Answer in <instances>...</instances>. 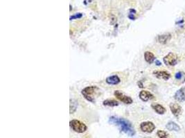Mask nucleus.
<instances>
[{
  "label": "nucleus",
  "mask_w": 185,
  "mask_h": 138,
  "mask_svg": "<svg viewBox=\"0 0 185 138\" xmlns=\"http://www.w3.org/2000/svg\"><path fill=\"white\" fill-rule=\"evenodd\" d=\"M109 122L116 125L121 131L124 132L125 133H126L129 136H134L135 135V131L132 124L126 119L112 116L109 119Z\"/></svg>",
  "instance_id": "1"
},
{
  "label": "nucleus",
  "mask_w": 185,
  "mask_h": 138,
  "mask_svg": "<svg viewBox=\"0 0 185 138\" xmlns=\"http://www.w3.org/2000/svg\"><path fill=\"white\" fill-rule=\"evenodd\" d=\"M99 88L96 86H90L86 87L82 90V95L86 100L94 103L95 101V98L99 93Z\"/></svg>",
  "instance_id": "2"
},
{
  "label": "nucleus",
  "mask_w": 185,
  "mask_h": 138,
  "mask_svg": "<svg viewBox=\"0 0 185 138\" xmlns=\"http://www.w3.org/2000/svg\"><path fill=\"white\" fill-rule=\"evenodd\" d=\"M69 125L72 130H74L75 132L79 133H84L87 130V126L84 123L79 120H77V119H73V120L70 121Z\"/></svg>",
  "instance_id": "3"
},
{
  "label": "nucleus",
  "mask_w": 185,
  "mask_h": 138,
  "mask_svg": "<svg viewBox=\"0 0 185 138\" xmlns=\"http://www.w3.org/2000/svg\"><path fill=\"white\" fill-rule=\"evenodd\" d=\"M164 63L167 66H175L178 64V57L175 53H169L164 57Z\"/></svg>",
  "instance_id": "4"
},
{
  "label": "nucleus",
  "mask_w": 185,
  "mask_h": 138,
  "mask_svg": "<svg viewBox=\"0 0 185 138\" xmlns=\"http://www.w3.org/2000/svg\"><path fill=\"white\" fill-rule=\"evenodd\" d=\"M114 95H115V97L117 99H119V100L123 101L124 103L126 104H130L132 103V99L128 97V96L125 95L121 91L115 90L114 91Z\"/></svg>",
  "instance_id": "5"
},
{
  "label": "nucleus",
  "mask_w": 185,
  "mask_h": 138,
  "mask_svg": "<svg viewBox=\"0 0 185 138\" xmlns=\"http://www.w3.org/2000/svg\"><path fill=\"white\" fill-rule=\"evenodd\" d=\"M140 129L143 132L152 133L155 129V124L151 122H144L140 124Z\"/></svg>",
  "instance_id": "6"
},
{
  "label": "nucleus",
  "mask_w": 185,
  "mask_h": 138,
  "mask_svg": "<svg viewBox=\"0 0 185 138\" xmlns=\"http://www.w3.org/2000/svg\"><path fill=\"white\" fill-rule=\"evenodd\" d=\"M169 106H170V109L173 115L176 117V118H178L182 113L181 106L176 103H171Z\"/></svg>",
  "instance_id": "7"
},
{
  "label": "nucleus",
  "mask_w": 185,
  "mask_h": 138,
  "mask_svg": "<svg viewBox=\"0 0 185 138\" xmlns=\"http://www.w3.org/2000/svg\"><path fill=\"white\" fill-rule=\"evenodd\" d=\"M174 98L179 102H182L185 101V87L179 89L174 95Z\"/></svg>",
  "instance_id": "8"
},
{
  "label": "nucleus",
  "mask_w": 185,
  "mask_h": 138,
  "mask_svg": "<svg viewBox=\"0 0 185 138\" xmlns=\"http://www.w3.org/2000/svg\"><path fill=\"white\" fill-rule=\"evenodd\" d=\"M153 75L155 76L158 78V79H161L164 80H168L170 79L171 75L169 73L166 71H156L153 72Z\"/></svg>",
  "instance_id": "9"
},
{
  "label": "nucleus",
  "mask_w": 185,
  "mask_h": 138,
  "mask_svg": "<svg viewBox=\"0 0 185 138\" xmlns=\"http://www.w3.org/2000/svg\"><path fill=\"white\" fill-rule=\"evenodd\" d=\"M139 98L144 101H147L150 100L154 99V95L152 93L146 90H142L139 93Z\"/></svg>",
  "instance_id": "10"
},
{
  "label": "nucleus",
  "mask_w": 185,
  "mask_h": 138,
  "mask_svg": "<svg viewBox=\"0 0 185 138\" xmlns=\"http://www.w3.org/2000/svg\"><path fill=\"white\" fill-rule=\"evenodd\" d=\"M120 82H121L120 78L117 76V75H113V76L107 77L106 79V82L108 83V84H110V85H117L119 84Z\"/></svg>",
  "instance_id": "11"
},
{
  "label": "nucleus",
  "mask_w": 185,
  "mask_h": 138,
  "mask_svg": "<svg viewBox=\"0 0 185 138\" xmlns=\"http://www.w3.org/2000/svg\"><path fill=\"white\" fill-rule=\"evenodd\" d=\"M152 108L156 113L160 115H163L166 113V108L159 104H153Z\"/></svg>",
  "instance_id": "12"
},
{
  "label": "nucleus",
  "mask_w": 185,
  "mask_h": 138,
  "mask_svg": "<svg viewBox=\"0 0 185 138\" xmlns=\"http://www.w3.org/2000/svg\"><path fill=\"white\" fill-rule=\"evenodd\" d=\"M171 39V34H165V35H159L157 37V41L158 42H160V44H165L167 43Z\"/></svg>",
  "instance_id": "13"
},
{
  "label": "nucleus",
  "mask_w": 185,
  "mask_h": 138,
  "mask_svg": "<svg viewBox=\"0 0 185 138\" xmlns=\"http://www.w3.org/2000/svg\"><path fill=\"white\" fill-rule=\"evenodd\" d=\"M166 129L169 131H179L180 130V127H179L178 124L173 122H169L168 123L166 124Z\"/></svg>",
  "instance_id": "14"
},
{
  "label": "nucleus",
  "mask_w": 185,
  "mask_h": 138,
  "mask_svg": "<svg viewBox=\"0 0 185 138\" xmlns=\"http://www.w3.org/2000/svg\"><path fill=\"white\" fill-rule=\"evenodd\" d=\"M144 58L145 60L148 64H152L155 60V56L153 53L150 51H146L144 53Z\"/></svg>",
  "instance_id": "15"
},
{
  "label": "nucleus",
  "mask_w": 185,
  "mask_h": 138,
  "mask_svg": "<svg viewBox=\"0 0 185 138\" xmlns=\"http://www.w3.org/2000/svg\"><path fill=\"white\" fill-rule=\"evenodd\" d=\"M103 104L104 106H111V107H113V106H117L119 105L118 101L116 100H106L103 101Z\"/></svg>",
  "instance_id": "16"
},
{
  "label": "nucleus",
  "mask_w": 185,
  "mask_h": 138,
  "mask_svg": "<svg viewBox=\"0 0 185 138\" xmlns=\"http://www.w3.org/2000/svg\"><path fill=\"white\" fill-rule=\"evenodd\" d=\"M77 103L75 100H70V113L72 114L76 110Z\"/></svg>",
  "instance_id": "17"
},
{
  "label": "nucleus",
  "mask_w": 185,
  "mask_h": 138,
  "mask_svg": "<svg viewBox=\"0 0 185 138\" xmlns=\"http://www.w3.org/2000/svg\"><path fill=\"white\" fill-rule=\"evenodd\" d=\"M175 77L177 80H182V82L185 81V74L183 72H178L175 75Z\"/></svg>",
  "instance_id": "18"
},
{
  "label": "nucleus",
  "mask_w": 185,
  "mask_h": 138,
  "mask_svg": "<svg viewBox=\"0 0 185 138\" xmlns=\"http://www.w3.org/2000/svg\"><path fill=\"white\" fill-rule=\"evenodd\" d=\"M157 134L160 138H168V134L165 131H158Z\"/></svg>",
  "instance_id": "19"
},
{
  "label": "nucleus",
  "mask_w": 185,
  "mask_h": 138,
  "mask_svg": "<svg viewBox=\"0 0 185 138\" xmlns=\"http://www.w3.org/2000/svg\"><path fill=\"white\" fill-rule=\"evenodd\" d=\"M83 16V15L81 13H76L74 15H73L71 17H70V20L74 19H79V18H81Z\"/></svg>",
  "instance_id": "20"
},
{
  "label": "nucleus",
  "mask_w": 185,
  "mask_h": 138,
  "mask_svg": "<svg viewBox=\"0 0 185 138\" xmlns=\"http://www.w3.org/2000/svg\"><path fill=\"white\" fill-rule=\"evenodd\" d=\"M128 17H129V19H130L131 20H135V17L134 16L133 14H132V13L129 14Z\"/></svg>",
  "instance_id": "21"
},
{
  "label": "nucleus",
  "mask_w": 185,
  "mask_h": 138,
  "mask_svg": "<svg viewBox=\"0 0 185 138\" xmlns=\"http://www.w3.org/2000/svg\"><path fill=\"white\" fill-rule=\"evenodd\" d=\"M155 64H156V65H157V66H160L161 63L159 60H156L155 61Z\"/></svg>",
  "instance_id": "22"
},
{
  "label": "nucleus",
  "mask_w": 185,
  "mask_h": 138,
  "mask_svg": "<svg viewBox=\"0 0 185 138\" xmlns=\"http://www.w3.org/2000/svg\"><path fill=\"white\" fill-rule=\"evenodd\" d=\"M144 138H152V137H146Z\"/></svg>",
  "instance_id": "23"
}]
</instances>
